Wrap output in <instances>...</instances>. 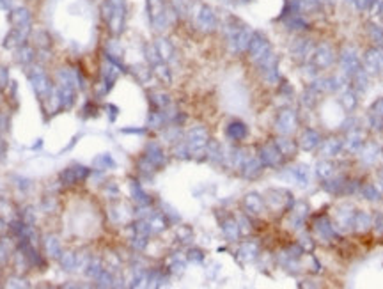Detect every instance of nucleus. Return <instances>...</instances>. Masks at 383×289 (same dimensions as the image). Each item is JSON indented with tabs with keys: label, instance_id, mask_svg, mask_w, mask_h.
I'll return each instance as SVG.
<instances>
[{
	"label": "nucleus",
	"instance_id": "obj_1",
	"mask_svg": "<svg viewBox=\"0 0 383 289\" xmlns=\"http://www.w3.org/2000/svg\"><path fill=\"white\" fill-rule=\"evenodd\" d=\"M185 142L188 144L190 153L195 154L199 158V154H206V147H208V142H209L208 131L203 126H195V128L188 130Z\"/></svg>",
	"mask_w": 383,
	"mask_h": 289
},
{
	"label": "nucleus",
	"instance_id": "obj_2",
	"mask_svg": "<svg viewBox=\"0 0 383 289\" xmlns=\"http://www.w3.org/2000/svg\"><path fill=\"white\" fill-rule=\"evenodd\" d=\"M249 51H250V59H252L257 66L261 64L268 55H272L273 53L268 39L264 38L261 32L252 34V39H250V45H249Z\"/></svg>",
	"mask_w": 383,
	"mask_h": 289
},
{
	"label": "nucleus",
	"instance_id": "obj_3",
	"mask_svg": "<svg viewBox=\"0 0 383 289\" xmlns=\"http://www.w3.org/2000/svg\"><path fill=\"white\" fill-rule=\"evenodd\" d=\"M310 62H312L318 70H328V68L333 66V62H335L333 48L330 47L327 41L319 43L318 47L314 48L312 55H310Z\"/></svg>",
	"mask_w": 383,
	"mask_h": 289
},
{
	"label": "nucleus",
	"instance_id": "obj_4",
	"mask_svg": "<svg viewBox=\"0 0 383 289\" xmlns=\"http://www.w3.org/2000/svg\"><path fill=\"white\" fill-rule=\"evenodd\" d=\"M296 126H298V116L293 108H282L279 112L277 119H275V130L281 133V135H291L296 131Z\"/></svg>",
	"mask_w": 383,
	"mask_h": 289
},
{
	"label": "nucleus",
	"instance_id": "obj_5",
	"mask_svg": "<svg viewBox=\"0 0 383 289\" xmlns=\"http://www.w3.org/2000/svg\"><path fill=\"white\" fill-rule=\"evenodd\" d=\"M312 51H314V43L309 38H304V36H298L289 47L291 57L296 62H300V64H305V62L309 61Z\"/></svg>",
	"mask_w": 383,
	"mask_h": 289
},
{
	"label": "nucleus",
	"instance_id": "obj_6",
	"mask_svg": "<svg viewBox=\"0 0 383 289\" xmlns=\"http://www.w3.org/2000/svg\"><path fill=\"white\" fill-rule=\"evenodd\" d=\"M259 160L263 162L264 167H272V169H277L281 167L282 164V153L279 151V147L275 145V142H268V144H263L259 147Z\"/></svg>",
	"mask_w": 383,
	"mask_h": 289
},
{
	"label": "nucleus",
	"instance_id": "obj_7",
	"mask_svg": "<svg viewBox=\"0 0 383 289\" xmlns=\"http://www.w3.org/2000/svg\"><path fill=\"white\" fill-rule=\"evenodd\" d=\"M282 177H286V179L293 181L295 185H298V187L307 188L310 183V169L305 164L293 165V167H287L286 170L282 172Z\"/></svg>",
	"mask_w": 383,
	"mask_h": 289
},
{
	"label": "nucleus",
	"instance_id": "obj_8",
	"mask_svg": "<svg viewBox=\"0 0 383 289\" xmlns=\"http://www.w3.org/2000/svg\"><path fill=\"white\" fill-rule=\"evenodd\" d=\"M341 70H342V75L348 76V78H351V76L360 70V61H358V57H357V50L353 47L342 48Z\"/></svg>",
	"mask_w": 383,
	"mask_h": 289
},
{
	"label": "nucleus",
	"instance_id": "obj_9",
	"mask_svg": "<svg viewBox=\"0 0 383 289\" xmlns=\"http://www.w3.org/2000/svg\"><path fill=\"white\" fill-rule=\"evenodd\" d=\"M293 195L291 192L284 190V188H272L268 190V204L272 206L273 210H291L293 206Z\"/></svg>",
	"mask_w": 383,
	"mask_h": 289
},
{
	"label": "nucleus",
	"instance_id": "obj_10",
	"mask_svg": "<svg viewBox=\"0 0 383 289\" xmlns=\"http://www.w3.org/2000/svg\"><path fill=\"white\" fill-rule=\"evenodd\" d=\"M259 68H261V73H263L264 82H266L268 85L281 82V73H279V59L273 55V53H272V55H268L266 59H264V61L259 64Z\"/></svg>",
	"mask_w": 383,
	"mask_h": 289
},
{
	"label": "nucleus",
	"instance_id": "obj_11",
	"mask_svg": "<svg viewBox=\"0 0 383 289\" xmlns=\"http://www.w3.org/2000/svg\"><path fill=\"white\" fill-rule=\"evenodd\" d=\"M314 231L318 234V238L323 240V241H332V240L337 238L335 227H333L332 222H330L328 217H325V215L314 218Z\"/></svg>",
	"mask_w": 383,
	"mask_h": 289
},
{
	"label": "nucleus",
	"instance_id": "obj_12",
	"mask_svg": "<svg viewBox=\"0 0 383 289\" xmlns=\"http://www.w3.org/2000/svg\"><path fill=\"white\" fill-rule=\"evenodd\" d=\"M309 204L305 201H296L291 206V215H289V224L293 229H300L305 224V218L309 217Z\"/></svg>",
	"mask_w": 383,
	"mask_h": 289
},
{
	"label": "nucleus",
	"instance_id": "obj_13",
	"mask_svg": "<svg viewBox=\"0 0 383 289\" xmlns=\"http://www.w3.org/2000/svg\"><path fill=\"white\" fill-rule=\"evenodd\" d=\"M148 9H149V16H151L153 25L156 28H165L167 13L162 0H148Z\"/></svg>",
	"mask_w": 383,
	"mask_h": 289
},
{
	"label": "nucleus",
	"instance_id": "obj_14",
	"mask_svg": "<svg viewBox=\"0 0 383 289\" xmlns=\"http://www.w3.org/2000/svg\"><path fill=\"white\" fill-rule=\"evenodd\" d=\"M195 22H197V27L201 28V30H204V32H211L213 28L217 27V16H215L213 9L208 7V5H203V7L197 11Z\"/></svg>",
	"mask_w": 383,
	"mask_h": 289
},
{
	"label": "nucleus",
	"instance_id": "obj_15",
	"mask_svg": "<svg viewBox=\"0 0 383 289\" xmlns=\"http://www.w3.org/2000/svg\"><path fill=\"white\" fill-rule=\"evenodd\" d=\"M319 144H321V135H319L318 130H314V128H305V130L300 133V139H298L300 149L314 151V149H318Z\"/></svg>",
	"mask_w": 383,
	"mask_h": 289
},
{
	"label": "nucleus",
	"instance_id": "obj_16",
	"mask_svg": "<svg viewBox=\"0 0 383 289\" xmlns=\"http://www.w3.org/2000/svg\"><path fill=\"white\" fill-rule=\"evenodd\" d=\"M364 66L367 73L378 75L383 71V53L380 50H367L364 55Z\"/></svg>",
	"mask_w": 383,
	"mask_h": 289
},
{
	"label": "nucleus",
	"instance_id": "obj_17",
	"mask_svg": "<svg viewBox=\"0 0 383 289\" xmlns=\"http://www.w3.org/2000/svg\"><path fill=\"white\" fill-rule=\"evenodd\" d=\"M241 174H243L247 179H255L257 176H261V172H263V162L259 160V156H252V154H249V158L245 160L243 165H241Z\"/></svg>",
	"mask_w": 383,
	"mask_h": 289
},
{
	"label": "nucleus",
	"instance_id": "obj_18",
	"mask_svg": "<svg viewBox=\"0 0 383 289\" xmlns=\"http://www.w3.org/2000/svg\"><path fill=\"white\" fill-rule=\"evenodd\" d=\"M353 215H355V208L350 204L341 206V208L335 211V225L339 227V231H348V229H351Z\"/></svg>",
	"mask_w": 383,
	"mask_h": 289
},
{
	"label": "nucleus",
	"instance_id": "obj_19",
	"mask_svg": "<svg viewBox=\"0 0 383 289\" xmlns=\"http://www.w3.org/2000/svg\"><path fill=\"white\" fill-rule=\"evenodd\" d=\"M281 22L284 24V27H286L287 30H293V32H304V30H309V27H310L309 20L305 18L302 13L286 16V18H282Z\"/></svg>",
	"mask_w": 383,
	"mask_h": 289
},
{
	"label": "nucleus",
	"instance_id": "obj_20",
	"mask_svg": "<svg viewBox=\"0 0 383 289\" xmlns=\"http://www.w3.org/2000/svg\"><path fill=\"white\" fill-rule=\"evenodd\" d=\"M346 183H348L346 177L335 176V174H333L332 177H328V179H323L321 187H323L325 192L332 193V195H341V193H344V190H346Z\"/></svg>",
	"mask_w": 383,
	"mask_h": 289
},
{
	"label": "nucleus",
	"instance_id": "obj_21",
	"mask_svg": "<svg viewBox=\"0 0 383 289\" xmlns=\"http://www.w3.org/2000/svg\"><path fill=\"white\" fill-rule=\"evenodd\" d=\"M144 156H146L154 167H163V165H165V153H163V149L156 144V142H149V144L146 145V153H144Z\"/></svg>",
	"mask_w": 383,
	"mask_h": 289
},
{
	"label": "nucleus",
	"instance_id": "obj_22",
	"mask_svg": "<svg viewBox=\"0 0 383 289\" xmlns=\"http://www.w3.org/2000/svg\"><path fill=\"white\" fill-rule=\"evenodd\" d=\"M243 208L252 215L263 213L264 211V199L259 195V193H255V192H250V193H247L245 199H243Z\"/></svg>",
	"mask_w": 383,
	"mask_h": 289
},
{
	"label": "nucleus",
	"instance_id": "obj_23",
	"mask_svg": "<svg viewBox=\"0 0 383 289\" xmlns=\"http://www.w3.org/2000/svg\"><path fill=\"white\" fill-rule=\"evenodd\" d=\"M362 145H364V137H362V133H358L357 128L348 131L346 140L342 142V149H346L348 153H358V151L362 149Z\"/></svg>",
	"mask_w": 383,
	"mask_h": 289
},
{
	"label": "nucleus",
	"instance_id": "obj_24",
	"mask_svg": "<svg viewBox=\"0 0 383 289\" xmlns=\"http://www.w3.org/2000/svg\"><path fill=\"white\" fill-rule=\"evenodd\" d=\"M373 225V218H371L369 213L365 211H355L353 215V222H351V229L357 231V233H365L367 229H371Z\"/></svg>",
	"mask_w": 383,
	"mask_h": 289
},
{
	"label": "nucleus",
	"instance_id": "obj_25",
	"mask_svg": "<svg viewBox=\"0 0 383 289\" xmlns=\"http://www.w3.org/2000/svg\"><path fill=\"white\" fill-rule=\"evenodd\" d=\"M342 151V142L339 139H328L319 144V153L325 158H333Z\"/></svg>",
	"mask_w": 383,
	"mask_h": 289
},
{
	"label": "nucleus",
	"instance_id": "obj_26",
	"mask_svg": "<svg viewBox=\"0 0 383 289\" xmlns=\"http://www.w3.org/2000/svg\"><path fill=\"white\" fill-rule=\"evenodd\" d=\"M226 135L231 140H243L249 135V128L241 121H231L226 126Z\"/></svg>",
	"mask_w": 383,
	"mask_h": 289
},
{
	"label": "nucleus",
	"instance_id": "obj_27",
	"mask_svg": "<svg viewBox=\"0 0 383 289\" xmlns=\"http://www.w3.org/2000/svg\"><path fill=\"white\" fill-rule=\"evenodd\" d=\"M89 176V170L85 167H75V169H66L64 172L60 174V179L66 183V185H73V183H78L80 179Z\"/></svg>",
	"mask_w": 383,
	"mask_h": 289
},
{
	"label": "nucleus",
	"instance_id": "obj_28",
	"mask_svg": "<svg viewBox=\"0 0 383 289\" xmlns=\"http://www.w3.org/2000/svg\"><path fill=\"white\" fill-rule=\"evenodd\" d=\"M238 256L245 263L254 261L255 257L259 256V245L255 241H245L240 247V250H238Z\"/></svg>",
	"mask_w": 383,
	"mask_h": 289
},
{
	"label": "nucleus",
	"instance_id": "obj_29",
	"mask_svg": "<svg viewBox=\"0 0 383 289\" xmlns=\"http://www.w3.org/2000/svg\"><path fill=\"white\" fill-rule=\"evenodd\" d=\"M314 174L323 181V179H328V177H332L333 174H335V165H333V162H330L328 158L325 160H319L318 164H316V167H314Z\"/></svg>",
	"mask_w": 383,
	"mask_h": 289
},
{
	"label": "nucleus",
	"instance_id": "obj_30",
	"mask_svg": "<svg viewBox=\"0 0 383 289\" xmlns=\"http://www.w3.org/2000/svg\"><path fill=\"white\" fill-rule=\"evenodd\" d=\"M275 145L279 147V151L282 153V156H295L296 151H298V145H296L291 139H287L286 135L279 137V139L275 140Z\"/></svg>",
	"mask_w": 383,
	"mask_h": 289
},
{
	"label": "nucleus",
	"instance_id": "obj_31",
	"mask_svg": "<svg viewBox=\"0 0 383 289\" xmlns=\"http://www.w3.org/2000/svg\"><path fill=\"white\" fill-rule=\"evenodd\" d=\"M129 192H131V197H133L135 201L139 202L140 206H149V204H151V199H149L148 193L142 190V187L139 185V181H135V179H131V181H129Z\"/></svg>",
	"mask_w": 383,
	"mask_h": 289
},
{
	"label": "nucleus",
	"instance_id": "obj_32",
	"mask_svg": "<svg viewBox=\"0 0 383 289\" xmlns=\"http://www.w3.org/2000/svg\"><path fill=\"white\" fill-rule=\"evenodd\" d=\"M222 231H224V236H226L229 241H236L238 236H240V227H238V222L232 218L224 220L222 224Z\"/></svg>",
	"mask_w": 383,
	"mask_h": 289
},
{
	"label": "nucleus",
	"instance_id": "obj_33",
	"mask_svg": "<svg viewBox=\"0 0 383 289\" xmlns=\"http://www.w3.org/2000/svg\"><path fill=\"white\" fill-rule=\"evenodd\" d=\"M149 227H151V233H162L167 229V224H169V220L160 213H153L149 217Z\"/></svg>",
	"mask_w": 383,
	"mask_h": 289
},
{
	"label": "nucleus",
	"instance_id": "obj_34",
	"mask_svg": "<svg viewBox=\"0 0 383 289\" xmlns=\"http://www.w3.org/2000/svg\"><path fill=\"white\" fill-rule=\"evenodd\" d=\"M300 99H302V103H304L307 108H314L316 105H318V101H319V93L316 91V89H312L309 85V87H307L304 93H302V98Z\"/></svg>",
	"mask_w": 383,
	"mask_h": 289
},
{
	"label": "nucleus",
	"instance_id": "obj_35",
	"mask_svg": "<svg viewBox=\"0 0 383 289\" xmlns=\"http://www.w3.org/2000/svg\"><path fill=\"white\" fill-rule=\"evenodd\" d=\"M156 51H158V55H160V59L162 61H171L172 59V53H174V50H172V45L167 39H158L156 41Z\"/></svg>",
	"mask_w": 383,
	"mask_h": 289
},
{
	"label": "nucleus",
	"instance_id": "obj_36",
	"mask_svg": "<svg viewBox=\"0 0 383 289\" xmlns=\"http://www.w3.org/2000/svg\"><path fill=\"white\" fill-rule=\"evenodd\" d=\"M339 103L342 105L344 110L351 112V110L357 107V94L353 93V91H344V93L341 94V98H339Z\"/></svg>",
	"mask_w": 383,
	"mask_h": 289
},
{
	"label": "nucleus",
	"instance_id": "obj_37",
	"mask_svg": "<svg viewBox=\"0 0 383 289\" xmlns=\"http://www.w3.org/2000/svg\"><path fill=\"white\" fill-rule=\"evenodd\" d=\"M360 193H362V197H365L367 201H380L382 199V193H380V190L374 185H371V183H367V185H364L362 187V190H360Z\"/></svg>",
	"mask_w": 383,
	"mask_h": 289
},
{
	"label": "nucleus",
	"instance_id": "obj_38",
	"mask_svg": "<svg viewBox=\"0 0 383 289\" xmlns=\"http://www.w3.org/2000/svg\"><path fill=\"white\" fill-rule=\"evenodd\" d=\"M376 154H378V147H376L374 144H369V145H365L364 149H362L360 158H362V162H364L365 165H371V164H374Z\"/></svg>",
	"mask_w": 383,
	"mask_h": 289
},
{
	"label": "nucleus",
	"instance_id": "obj_39",
	"mask_svg": "<svg viewBox=\"0 0 383 289\" xmlns=\"http://www.w3.org/2000/svg\"><path fill=\"white\" fill-rule=\"evenodd\" d=\"M151 101L154 103V107L160 108V110H165V108L171 107V98L163 93H153L151 94Z\"/></svg>",
	"mask_w": 383,
	"mask_h": 289
},
{
	"label": "nucleus",
	"instance_id": "obj_40",
	"mask_svg": "<svg viewBox=\"0 0 383 289\" xmlns=\"http://www.w3.org/2000/svg\"><path fill=\"white\" fill-rule=\"evenodd\" d=\"M351 80H353V85H355L357 91H365L367 89V73L362 68L351 76Z\"/></svg>",
	"mask_w": 383,
	"mask_h": 289
},
{
	"label": "nucleus",
	"instance_id": "obj_41",
	"mask_svg": "<svg viewBox=\"0 0 383 289\" xmlns=\"http://www.w3.org/2000/svg\"><path fill=\"white\" fill-rule=\"evenodd\" d=\"M94 167H98L100 170H103V169L116 167V162L112 160L110 154H102V156H98V158L94 160Z\"/></svg>",
	"mask_w": 383,
	"mask_h": 289
},
{
	"label": "nucleus",
	"instance_id": "obj_42",
	"mask_svg": "<svg viewBox=\"0 0 383 289\" xmlns=\"http://www.w3.org/2000/svg\"><path fill=\"white\" fill-rule=\"evenodd\" d=\"M165 122H167L165 112H153L151 116H149L148 126H151V128H162Z\"/></svg>",
	"mask_w": 383,
	"mask_h": 289
},
{
	"label": "nucleus",
	"instance_id": "obj_43",
	"mask_svg": "<svg viewBox=\"0 0 383 289\" xmlns=\"http://www.w3.org/2000/svg\"><path fill=\"white\" fill-rule=\"evenodd\" d=\"M298 245L304 248L305 252H312L314 250V240L310 238V234L302 233L300 238H298Z\"/></svg>",
	"mask_w": 383,
	"mask_h": 289
},
{
	"label": "nucleus",
	"instance_id": "obj_44",
	"mask_svg": "<svg viewBox=\"0 0 383 289\" xmlns=\"http://www.w3.org/2000/svg\"><path fill=\"white\" fill-rule=\"evenodd\" d=\"M304 252H305L304 248H302L300 245L296 243V245H291V247H287L286 250L282 252V254H284V256H287V257H293V259H298V261H300V257L304 256Z\"/></svg>",
	"mask_w": 383,
	"mask_h": 289
},
{
	"label": "nucleus",
	"instance_id": "obj_45",
	"mask_svg": "<svg viewBox=\"0 0 383 289\" xmlns=\"http://www.w3.org/2000/svg\"><path fill=\"white\" fill-rule=\"evenodd\" d=\"M172 153L178 156V158H190V147H188V144L186 142H179V144H176L174 145V151Z\"/></svg>",
	"mask_w": 383,
	"mask_h": 289
},
{
	"label": "nucleus",
	"instance_id": "obj_46",
	"mask_svg": "<svg viewBox=\"0 0 383 289\" xmlns=\"http://www.w3.org/2000/svg\"><path fill=\"white\" fill-rule=\"evenodd\" d=\"M154 71H156V75L160 76V78H162L163 82H171V80H172L171 71H169V68H167L165 64H162V62H158V64H154Z\"/></svg>",
	"mask_w": 383,
	"mask_h": 289
},
{
	"label": "nucleus",
	"instance_id": "obj_47",
	"mask_svg": "<svg viewBox=\"0 0 383 289\" xmlns=\"http://www.w3.org/2000/svg\"><path fill=\"white\" fill-rule=\"evenodd\" d=\"M178 238H179L183 243L192 241V238H194V233H192V229H190V227H186V225H181V227L178 229Z\"/></svg>",
	"mask_w": 383,
	"mask_h": 289
},
{
	"label": "nucleus",
	"instance_id": "obj_48",
	"mask_svg": "<svg viewBox=\"0 0 383 289\" xmlns=\"http://www.w3.org/2000/svg\"><path fill=\"white\" fill-rule=\"evenodd\" d=\"M186 259H188V261H194V263H203L204 254H203V250H199V248H190L188 254H186Z\"/></svg>",
	"mask_w": 383,
	"mask_h": 289
},
{
	"label": "nucleus",
	"instance_id": "obj_49",
	"mask_svg": "<svg viewBox=\"0 0 383 289\" xmlns=\"http://www.w3.org/2000/svg\"><path fill=\"white\" fill-rule=\"evenodd\" d=\"M238 227H240V234H249L250 231H252V227H250V222L247 217H238Z\"/></svg>",
	"mask_w": 383,
	"mask_h": 289
},
{
	"label": "nucleus",
	"instance_id": "obj_50",
	"mask_svg": "<svg viewBox=\"0 0 383 289\" xmlns=\"http://www.w3.org/2000/svg\"><path fill=\"white\" fill-rule=\"evenodd\" d=\"M171 271H172V273H178V275H179V273H183V271H185V261H181V259H178V257H176L174 261L171 263Z\"/></svg>",
	"mask_w": 383,
	"mask_h": 289
},
{
	"label": "nucleus",
	"instance_id": "obj_51",
	"mask_svg": "<svg viewBox=\"0 0 383 289\" xmlns=\"http://www.w3.org/2000/svg\"><path fill=\"white\" fill-rule=\"evenodd\" d=\"M133 71H135V75L139 76L142 82H144V80H148L149 76H151V71H149L148 68H142V66H135Z\"/></svg>",
	"mask_w": 383,
	"mask_h": 289
},
{
	"label": "nucleus",
	"instance_id": "obj_52",
	"mask_svg": "<svg viewBox=\"0 0 383 289\" xmlns=\"http://www.w3.org/2000/svg\"><path fill=\"white\" fill-rule=\"evenodd\" d=\"M48 250H50L51 256H57V257H59L60 247H59V243H57L55 238H50V240H48Z\"/></svg>",
	"mask_w": 383,
	"mask_h": 289
},
{
	"label": "nucleus",
	"instance_id": "obj_53",
	"mask_svg": "<svg viewBox=\"0 0 383 289\" xmlns=\"http://www.w3.org/2000/svg\"><path fill=\"white\" fill-rule=\"evenodd\" d=\"M62 265L66 266V270H68V268L71 270V268L75 266V257H73V254H66V256L62 257Z\"/></svg>",
	"mask_w": 383,
	"mask_h": 289
},
{
	"label": "nucleus",
	"instance_id": "obj_54",
	"mask_svg": "<svg viewBox=\"0 0 383 289\" xmlns=\"http://www.w3.org/2000/svg\"><path fill=\"white\" fill-rule=\"evenodd\" d=\"M371 110H373V112H376V114H378V116H382V117H383V98H382V99H378V101L374 103L373 108H371Z\"/></svg>",
	"mask_w": 383,
	"mask_h": 289
},
{
	"label": "nucleus",
	"instance_id": "obj_55",
	"mask_svg": "<svg viewBox=\"0 0 383 289\" xmlns=\"http://www.w3.org/2000/svg\"><path fill=\"white\" fill-rule=\"evenodd\" d=\"M357 122H355V119H348V121H344L342 122V130L344 131H351V130H355L357 128Z\"/></svg>",
	"mask_w": 383,
	"mask_h": 289
},
{
	"label": "nucleus",
	"instance_id": "obj_56",
	"mask_svg": "<svg viewBox=\"0 0 383 289\" xmlns=\"http://www.w3.org/2000/svg\"><path fill=\"white\" fill-rule=\"evenodd\" d=\"M371 4H373V0H355V5L358 9H367Z\"/></svg>",
	"mask_w": 383,
	"mask_h": 289
},
{
	"label": "nucleus",
	"instance_id": "obj_57",
	"mask_svg": "<svg viewBox=\"0 0 383 289\" xmlns=\"http://www.w3.org/2000/svg\"><path fill=\"white\" fill-rule=\"evenodd\" d=\"M298 288H318V284L312 280H302V282H298Z\"/></svg>",
	"mask_w": 383,
	"mask_h": 289
},
{
	"label": "nucleus",
	"instance_id": "obj_58",
	"mask_svg": "<svg viewBox=\"0 0 383 289\" xmlns=\"http://www.w3.org/2000/svg\"><path fill=\"white\" fill-rule=\"evenodd\" d=\"M376 231H378V233H383V217L382 215L376 217Z\"/></svg>",
	"mask_w": 383,
	"mask_h": 289
},
{
	"label": "nucleus",
	"instance_id": "obj_59",
	"mask_svg": "<svg viewBox=\"0 0 383 289\" xmlns=\"http://www.w3.org/2000/svg\"><path fill=\"white\" fill-rule=\"evenodd\" d=\"M380 183H382V185H383V170H382V172H380Z\"/></svg>",
	"mask_w": 383,
	"mask_h": 289
}]
</instances>
